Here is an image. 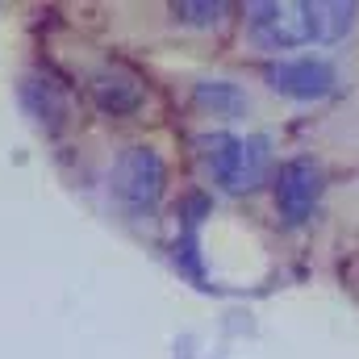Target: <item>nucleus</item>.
Listing matches in <instances>:
<instances>
[{
  "label": "nucleus",
  "mask_w": 359,
  "mask_h": 359,
  "mask_svg": "<svg viewBox=\"0 0 359 359\" xmlns=\"http://www.w3.org/2000/svg\"><path fill=\"white\" fill-rule=\"evenodd\" d=\"M209 176L226 192H251L268 172V142L264 138H238V134H209L201 138Z\"/></svg>",
  "instance_id": "nucleus-2"
},
{
  "label": "nucleus",
  "mask_w": 359,
  "mask_h": 359,
  "mask_svg": "<svg viewBox=\"0 0 359 359\" xmlns=\"http://www.w3.org/2000/svg\"><path fill=\"white\" fill-rule=\"evenodd\" d=\"M226 4H176V17L192 21V25H209V21H222Z\"/></svg>",
  "instance_id": "nucleus-8"
},
{
  "label": "nucleus",
  "mask_w": 359,
  "mask_h": 359,
  "mask_svg": "<svg viewBox=\"0 0 359 359\" xmlns=\"http://www.w3.org/2000/svg\"><path fill=\"white\" fill-rule=\"evenodd\" d=\"M163 184H168V168L159 159V151L151 147H130L117 155L113 163V192L126 209L134 213H151L163 196Z\"/></svg>",
  "instance_id": "nucleus-3"
},
{
  "label": "nucleus",
  "mask_w": 359,
  "mask_h": 359,
  "mask_svg": "<svg viewBox=\"0 0 359 359\" xmlns=\"http://www.w3.org/2000/svg\"><path fill=\"white\" fill-rule=\"evenodd\" d=\"M255 42L268 50H297L339 42L355 25V4L339 0H259L247 8Z\"/></svg>",
  "instance_id": "nucleus-1"
},
{
  "label": "nucleus",
  "mask_w": 359,
  "mask_h": 359,
  "mask_svg": "<svg viewBox=\"0 0 359 359\" xmlns=\"http://www.w3.org/2000/svg\"><path fill=\"white\" fill-rule=\"evenodd\" d=\"M268 84L297 100H322L334 88V67L326 59H280L268 67Z\"/></svg>",
  "instance_id": "nucleus-5"
},
{
  "label": "nucleus",
  "mask_w": 359,
  "mask_h": 359,
  "mask_svg": "<svg viewBox=\"0 0 359 359\" xmlns=\"http://www.w3.org/2000/svg\"><path fill=\"white\" fill-rule=\"evenodd\" d=\"M322 196V168L313 159H288L280 168V184H276V205H280V217L288 226H301L313 205Z\"/></svg>",
  "instance_id": "nucleus-4"
},
{
  "label": "nucleus",
  "mask_w": 359,
  "mask_h": 359,
  "mask_svg": "<svg viewBox=\"0 0 359 359\" xmlns=\"http://www.w3.org/2000/svg\"><path fill=\"white\" fill-rule=\"evenodd\" d=\"M201 104H209L213 113H238L247 100H243V92L234 88V84H226V80H213V84H201Z\"/></svg>",
  "instance_id": "nucleus-7"
},
{
  "label": "nucleus",
  "mask_w": 359,
  "mask_h": 359,
  "mask_svg": "<svg viewBox=\"0 0 359 359\" xmlns=\"http://www.w3.org/2000/svg\"><path fill=\"white\" fill-rule=\"evenodd\" d=\"M92 96L104 113H134L142 104V80L126 63H100L92 72Z\"/></svg>",
  "instance_id": "nucleus-6"
}]
</instances>
